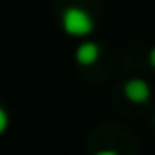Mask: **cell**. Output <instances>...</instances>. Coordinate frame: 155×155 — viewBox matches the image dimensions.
I'll return each mask as SVG.
<instances>
[{
    "instance_id": "5b68a950",
    "label": "cell",
    "mask_w": 155,
    "mask_h": 155,
    "mask_svg": "<svg viewBox=\"0 0 155 155\" xmlns=\"http://www.w3.org/2000/svg\"><path fill=\"white\" fill-rule=\"evenodd\" d=\"M149 64H151V66L155 68V47H153V49L149 51Z\"/></svg>"
},
{
    "instance_id": "3957f363",
    "label": "cell",
    "mask_w": 155,
    "mask_h": 155,
    "mask_svg": "<svg viewBox=\"0 0 155 155\" xmlns=\"http://www.w3.org/2000/svg\"><path fill=\"white\" fill-rule=\"evenodd\" d=\"M98 58H100V47L96 43H91V41L83 43L77 49V62L83 64V66H91L94 62H98Z\"/></svg>"
},
{
    "instance_id": "277c9868",
    "label": "cell",
    "mask_w": 155,
    "mask_h": 155,
    "mask_svg": "<svg viewBox=\"0 0 155 155\" xmlns=\"http://www.w3.org/2000/svg\"><path fill=\"white\" fill-rule=\"evenodd\" d=\"M7 125H9V115H7L5 108H0V134L7 130Z\"/></svg>"
},
{
    "instance_id": "8992f818",
    "label": "cell",
    "mask_w": 155,
    "mask_h": 155,
    "mask_svg": "<svg viewBox=\"0 0 155 155\" xmlns=\"http://www.w3.org/2000/svg\"><path fill=\"white\" fill-rule=\"evenodd\" d=\"M96 155H119V153H115V151H98Z\"/></svg>"
},
{
    "instance_id": "7a4b0ae2",
    "label": "cell",
    "mask_w": 155,
    "mask_h": 155,
    "mask_svg": "<svg viewBox=\"0 0 155 155\" xmlns=\"http://www.w3.org/2000/svg\"><path fill=\"white\" fill-rule=\"evenodd\" d=\"M123 91H125L127 100H132V102H136V104L147 102L149 96H151V87H149L142 79H132V81H127L125 87H123Z\"/></svg>"
},
{
    "instance_id": "6da1fadb",
    "label": "cell",
    "mask_w": 155,
    "mask_h": 155,
    "mask_svg": "<svg viewBox=\"0 0 155 155\" xmlns=\"http://www.w3.org/2000/svg\"><path fill=\"white\" fill-rule=\"evenodd\" d=\"M62 26H64V30H66L68 36H87L94 30L91 17L83 9H77V7H70V9L64 11Z\"/></svg>"
}]
</instances>
